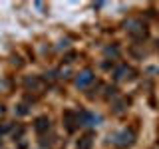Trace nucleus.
Returning <instances> with one entry per match:
<instances>
[{"instance_id": "nucleus-1", "label": "nucleus", "mask_w": 159, "mask_h": 149, "mask_svg": "<svg viewBox=\"0 0 159 149\" xmlns=\"http://www.w3.org/2000/svg\"><path fill=\"white\" fill-rule=\"evenodd\" d=\"M92 79H93L92 74H89V72H84V74H82V78H78V86H82V88H84V86H88Z\"/></svg>"}]
</instances>
